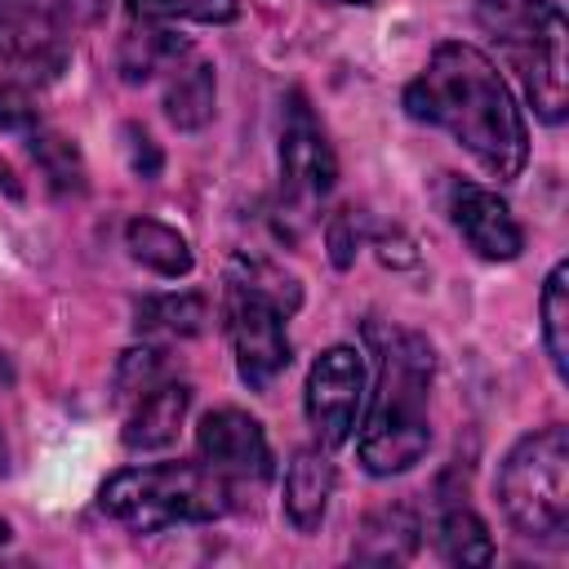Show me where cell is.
<instances>
[{"mask_svg":"<svg viewBox=\"0 0 569 569\" xmlns=\"http://www.w3.org/2000/svg\"><path fill=\"white\" fill-rule=\"evenodd\" d=\"M405 111L422 124L445 129L462 151H471L493 178H520L529 160L525 116L502 80V71L462 40L431 49L427 67L405 89Z\"/></svg>","mask_w":569,"mask_h":569,"instance_id":"6da1fadb","label":"cell"},{"mask_svg":"<svg viewBox=\"0 0 569 569\" xmlns=\"http://www.w3.org/2000/svg\"><path fill=\"white\" fill-rule=\"evenodd\" d=\"M369 338L378 347V387H373L356 453L369 476H400L413 462H422L431 445L427 396H431L436 356H431V342L413 329L369 325Z\"/></svg>","mask_w":569,"mask_h":569,"instance_id":"7a4b0ae2","label":"cell"},{"mask_svg":"<svg viewBox=\"0 0 569 569\" xmlns=\"http://www.w3.org/2000/svg\"><path fill=\"white\" fill-rule=\"evenodd\" d=\"M102 511L133 533H156L169 525H204L231 511V480L204 462H156L116 471L102 493Z\"/></svg>","mask_w":569,"mask_h":569,"instance_id":"3957f363","label":"cell"},{"mask_svg":"<svg viewBox=\"0 0 569 569\" xmlns=\"http://www.w3.org/2000/svg\"><path fill=\"white\" fill-rule=\"evenodd\" d=\"M498 502L516 533L560 538L569 529V431L560 422L520 436L498 467Z\"/></svg>","mask_w":569,"mask_h":569,"instance_id":"277c9868","label":"cell"},{"mask_svg":"<svg viewBox=\"0 0 569 569\" xmlns=\"http://www.w3.org/2000/svg\"><path fill=\"white\" fill-rule=\"evenodd\" d=\"M485 4H498V13L485 9V22L498 31L511 67L520 71L533 111L547 124H560L565 120V40H569L560 4L556 0H485Z\"/></svg>","mask_w":569,"mask_h":569,"instance_id":"5b68a950","label":"cell"},{"mask_svg":"<svg viewBox=\"0 0 569 569\" xmlns=\"http://www.w3.org/2000/svg\"><path fill=\"white\" fill-rule=\"evenodd\" d=\"M289 307L253 284L227 280V333L236 351L240 382L249 391H267L289 369V333H284Z\"/></svg>","mask_w":569,"mask_h":569,"instance_id":"8992f818","label":"cell"},{"mask_svg":"<svg viewBox=\"0 0 569 569\" xmlns=\"http://www.w3.org/2000/svg\"><path fill=\"white\" fill-rule=\"evenodd\" d=\"M71 58V27L58 0H0V62L18 80H53Z\"/></svg>","mask_w":569,"mask_h":569,"instance_id":"52a82bcc","label":"cell"},{"mask_svg":"<svg viewBox=\"0 0 569 569\" xmlns=\"http://www.w3.org/2000/svg\"><path fill=\"white\" fill-rule=\"evenodd\" d=\"M302 405H307V422H311V431L325 449L347 445L351 427H356V413L365 405V360H360V351L347 347V342L320 351L311 373H307Z\"/></svg>","mask_w":569,"mask_h":569,"instance_id":"ba28073f","label":"cell"},{"mask_svg":"<svg viewBox=\"0 0 569 569\" xmlns=\"http://www.w3.org/2000/svg\"><path fill=\"white\" fill-rule=\"evenodd\" d=\"M333 178H338V160H333V147H329L320 120L311 116L302 93H289L284 129H280V187H284V196L298 204H316L320 196H329Z\"/></svg>","mask_w":569,"mask_h":569,"instance_id":"9c48e42d","label":"cell"},{"mask_svg":"<svg viewBox=\"0 0 569 569\" xmlns=\"http://www.w3.org/2000/svg\"><path fill=\"white\" fill-rule=\"evenodd\" d=\"M196 449L200 462L213 467L222 480H267L271 476V449L267 436L258 427V418H249L244 409H213L200 418L196 427Z\"/></svg>","mask_w":569,"mask_h":569,"instance_id":"30bf717a","label":"cell"},{"mask_svg":"<svg viewBox=\"0 0 569 569\" xmlns=\"http://www.w3.org/2000/svg\"><path fill=\"white\" fill-rule=\"evenodd\" d=\"M445 200H449L453 227L462 231V240H467L485 262H511V258H520L525 231H520L516 213L507 209V200H502L498 191L453 178L449 191H445Z\"/></svg>","mask_w":569,"mask_h":569,"instance_id":"8fae6325","label":"cell"},{"mask_svg":"<svg viewBox=\"0 0 569 569\" xmlns=\"http://www.w3.org/2000/svg\"><path fill=\"white\" fill-rule=\"evenodd\" d=\"M187 409H191V387H187V382H156L147 396L133 400V409H129V418H124V431H120L124 449L147 453V449L173 445V436H178Z\"/></svg>","mask_w":569,"mask_h":569,"instance_id":"7c38bea8","label":"cell"},{"mask_svg":"<svg viewBox=\"0 0 569 569\" xmlns=\"http://www.w3.org/2000/svg\"><path fill=\"white\" fill-rule=\"evenodd\" d=\"M333 493V462L329 449H298L284 471V516L298 533H316Z\"/></svg>","mask_w":569,"mask_h":569,"instance_id":"4fadbf2b","label":"cell"},{"mask_svg":"<svg viewBox=\"0 0 569 569\" xmlns=\"http://www.w3.org/2000/svg\"><path fill=\"white\" fill-rule=\"evenodd\" d=\"M213 107H218V80H213V67L209 62H187V67H173L169 84H164V116L173 129H204L213 120Z\"/></svg>","mask_w":569,"mask_h":569,"instance_id":"5bb4252c","label":"cell"},{"mask_svg":"<svg viewBox=\"0 0 569 569\" xmlns=\"http://www.w3.org/2000/svg\"><path fill=\"white\" fill-rule=\"evenodd\" d=\"M124 244L142 267H151L156 276H169V280L191 276V267H196V253H191L187 236H178L173 227H164L156 218H133L124 227Z\"/></svg>","mask_w":569,"mask_h":569,"instance_id":"9a60e30c","label":"cell"},{"mask_svg":"<svg viewBox=\"0 0 569 569\" xmlns=\"http://www.w3.org/2000/svg\"><path fill=\"white\" fill-rule=\"evenodd\" d=\"M418 516L409 507H382L378 516L365 520V533L356 538L351 556L356 560H369V565H400L413 556L418 547Z\"/></svg>","mask_w":569,"mask_h":569,"instance_id":"2e32d148","label":"cell"},{"mask_svg":"<svg viewBox=\"0 0 569 569\" xmlns=\"http://www.w3.org/2000/svg\"><path fill=\"white\" fill-rule=\"evenodd\" d=\"M182 53H187V40H178L173 31H164V27H156L151 18H142V27H129V31L120 36L116 62H120V76L138 84V80H151V76L164 71V67H178Z\"/></svg>","mask_w":569,"mask_h":569,"instance_id":"e0dca14e","label":"cell"},{"mask_svg":"<svg viewBox=\"0 0 569 569\" xmlns=\"http://www.w3.org/2000/svg\"><path fill=\"white\" fill-rule=\"evenodd\" d=\"M133 325L138 333H164V338H196L209 320V307L200 293H160V298H142L133 307Z\"/></svg>","mask_w":569,"mask_h":569,"instance_id":"ac0fdd59","label":"cell"},{"mask_svg":"<svg viewBox=\"0 0 569 569\" xmlns=\"http://www.w3.org/2000/svg\"><path fill=\"white\" fill-rule=\"evenodd\" d=\"M542 347L556 378H569V262H556L542 284Z\"/></svg>","mask_w":569,"mask_h":569,"instance_id":"d6986e66","label":"cell"},{"mask_svg":"<svg viewBox=\"0 0 569 569\" xmlns=\"http://www.w3.org/2000/svg\"><path fill=\"white\" fill-rule=\"evenodd\" d=\"M436 547L449 565H489L493 560V538L485 529V520L471 507H449L436 525Z\"/></svg>","mask_w":569,"mask_h":569,"instance_id":"ffe728a7","label":"cell"},{"mask_svg":"<svg viewBox=\"0 0 569 569\" xmlns=\"http://www.w3.org/2000/svg\"><path fill=\"white\" fill-rule=\"evenodd\" d=\"M129 9L138 18L151 22H173V18H191V22H236L240 18V0H129Z\"/></svg>","mask_w":569,"mask_h":569,"instance_id":"44dd1931","label":"cell"},{"mask_svg":"<svg viewBox=\"0 0 569 569\" xmlns=\"http://www.w3.org/2000/svg\"><path fill=\"white\" fill-rule=\"evenodd\" d=\"M31 156L40 160V169L49 173V182L58 191H80L84 187V164H80V151L67 142V138H31Z\"/></svg>","mask_w":569,"mask_h":569,"instance_id":"7402d4cb","label":"cell"},{"mask_svg":"<svg viewBox=\"0 0 569 569\" xmlns=\"http://www.w3.org/2000/svg\"><path fill=\"white\" fill-rule=\"evenodd\" d=\"M160 373H164V351H156V347H133V351H124V356H120V369H116V391H120V400L147 396L156 382H164Z\"/></svg>","mask_w":569,"mask_h":569,"instance_id":"603a6c76","label":"cell"},{"mask_svg":"<svg viewBox=\"0 0 569 569\" xmlns=\"http://www.w3.org/2000/svg\"><path fill=\"white\" fill-rule=\"evenodd\" d=\"M120 138H124V156H129V169L138 173V178H160V164H164V156H160V147L151 142V133L147 129H138V124H124L120 129Z\"/></svg>","mask_w":569,"mask_h":569,"instance_id":"cb8c5ba5","label":"cell"},{"mask_svg":"<svg viewBox=\"0 0 569 569\" xmlns=\"http://www.w3.org/2000/svg\"><path fill=\"white\" fill-rule=\"evenodd\" d=\"M360 227H365V218L356 209H338L329 218V258H333V267H351L356 244H360Z\"/></svg>","mask_w":569,"mask_h":569,"instance_id":"d4e9b609","label":"cell"},{"mask_svg":"<svg viewBox=\"0 0 569 569\" xmlns=\"http://www.w3.org/2000/svg\"><path fill=\"white\" fill-rule=\"evenodd\" d=\"M0 191H9V196H18V182H13V169L0 160Z\"/></svg>","mask_w":569,"mask_h":569,"instance_id":"484cf974","label":"cell"},{"mask_svg":"<svg viewBox=\"0 0 569 569\" xmlns=\"http://www.w3.org/2000/svg\"><path fill=\"white\" fill-rule=\"evenodd\" d=\"M4 542H9V525L0 520V547H4Z\"/></svg>","mask_w":569,"mask_h":569,"instance_id":"4316f807","label":"cell"},{"mask_svg":"<svg viewBox=\"0 0 569 569\" xmlns=\"http://www.w3.org/2000/svg\"><path fill=\"white\" fill-rule=\"evenodd\" d=\"M338 4H373V0H338Z\"/></svg>","mask_w":569,"mask_h":569,"instance_id":"83f0119b","label":"cell"}]
</instances>
